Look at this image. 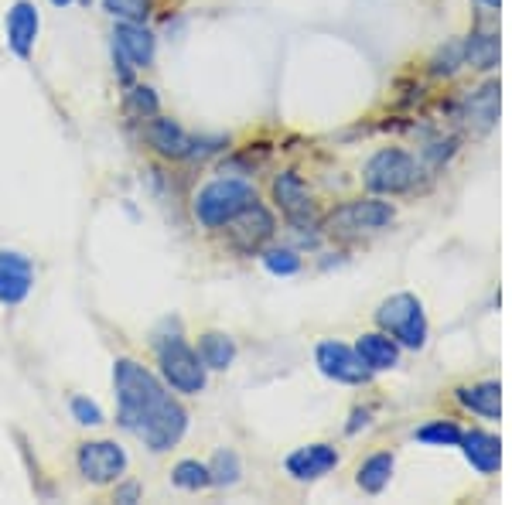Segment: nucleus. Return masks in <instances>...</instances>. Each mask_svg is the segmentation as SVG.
Listing matches in <instances>:
<instances>
[{
    "label": "nucleus",
    "mask_w": 512,
    "mask_h": 505,
    "mask_svg": "<svg viewBox=\"0 0 512 505\" xmlns=\"http://www.w3.org/2000/svg\"><path fill=\"white\" fill-rule=\"evenodd\" d=\"M158 366L171 389L185 396H195L205 389V362L181 335L158 338Z\"/></svg>",
    "instance_id": "nucleus-4"
},
{
    "label": "nucleus",
    "mask_w": 512,
    "mask_h": 505,
    "mask_svg": "<svg viewBox=\"0 0 512 505\" xmlns=\"http://www.w3.org/2000/svg\"><path fill=\"white\" fill-rule=\"evenodd\" d=\"M117 386V420L123 430L144 441L154 454L171 451L188 430V410L168 393L151 369L134 359H117L113 366Z\"/></svg>",
    "instance_id": "nucleus-1"
},
{
    "label": "nucleus",
    "mask_w": 512,
    "mask_h": 505,
    "mask_svg": "<svg viewBox=\"0 0 512 505\" xmlns=\"http://www.w3.org/2000/svg\"><path fill=\"white\" fill-rule=\"evenodd\" d=\"M123 110H127V117H134V120H151V117H158L161 103H158V96H154V89L130 86L127 99H123Z\"/></svg>",
    "instance_id": "nucleus-24"
},
{
    "label": "nucleus",
    "mask_w": 512,
    "mask_h": 505,
    "mask_svg": "<svg viewBox=\"0 0 512 505\" xmlns=\"http://www.w3.org/2000/svg\"><path fill=\"white\" fill-rule=\"evenodd\" d=\"M38 28H41V18L31 0H18V4L7 11V45H11V52L18 55V59H31L35 41H38Z\"/></svg>",
    "instance_id": "nucleus-13"
},
{
    "label": "nucleus",
    "mask_w": 512,
    "mask_h": 505,
    "mask_svg": "<svg viewBox=\"0 0 512 505\" xmlns=\"http://www.w3.org/2000/svg\"><path fill=\"white\" fill-rule=\"evenodd\" d=\"M256 202L253 185L239 178H219L212 185H205L195 198V219L205 229H226L243 209H250Z\"/></svg>",
    "instance_id": "nucleus-2"
},
{
    "label": "nucleus",
    "mask_w": 512,
    "mask_h": 505,
    "mask_svg": "<svg viewBox=\"0 0 512 505\" xmlns=\"http://www.w3.org/2000/svg\"><path fill=\"white\" fill-rule=\"evenodd\" d=\"M274 202L280 205L284 219L291 222L297 233H308V229H315L318 212H315V202H311V192H308V185L301 181V175L284 171V175L274 181Z\"/></svg>",
    "instance_id": "nucleus-8"
},
{
    "label": "nucleus",
    "mask_w": 512,
    "mask_h": 505,
    "mask_svg": "<svg viewBox=\"0 0 512 505\" xmlns=\"http://www.w3.org/2000/svg\"><path fill=\"white\" fill-rule=\"evenodd\" d=\"M376 325L393 338L403 349H424L427 345V314L420 297L414 294H393L379 304L376 311Z\"/></svg>",
    "instance_id": "nucleus-3"
},
{
    "label": "nucleus",
    "mask_w": 512,
    "mask_h": 505,
    "mask_svg": "<svg viewBox=\"0 0 512 505\" xmlns=\"http://www.w3.org/2000/svg\"><path fill=\"white\" fill-rule=\"evenodd\" d=\"M147 144L161 157H168V161H188V157H195L202 151L198 140L188 134L181 123L164 120V117H151V123H147Z\"/></svg>",
    "instance_id": "nucleus-10"
},
{
    "label": "nucleus",
    "mask_w": 512,
    "mask_h": 505,
    "mask_svg": "<svg viewBox=\"0 0 512 505\" xmlns=\"http://www.w3.org/2000/svg\"><path fill=\"white\" fill-rule=\"evenodd\" d=\"M369 417H373V410H355V413H352V424H349V434H355L359 427H366V424H369Z\"/></svg>",
    "instance_id": "nucleus-32"
},
{
    "label": "nucleus",
    "mask_w": 512,
    "mask_h": 505,
    "mask_svg": "<svg viewBox=\"0 0 512 505\" xmlns=\"http://www.w3.org/2000/svg\"><path fill=\"white\" fill-rule=\"evenodd\" d=\"M263 267L277 273V277H291V273L301 270V256L294 250H267L263 253Z\"/></svg>",
    "instance_id": "nucleus-27"
},
{
    "label": "nucleus",
    "mask_w": 512,
    "mask_h": 505,
    "mask_svg": "<svg viewBox=\"0 0 512 505\" xmlns=\"http://www.w3.org/2000/svg\"><path fill=\"white\" fill-rule=\"evenodd\" d=\"M458 65H465V59H461V41H454V45H448L434 59V72H437V76H451Z\"/></svg>",
    "instance_id": "nucleus-30"
},
{
    "label": "nucleus",
    "mask_w": 512,
    "mask_h": 505,
    "mask_svg": "<svg viewBox=\"0 0 512 505\" xmlns=\"http://www.w3.org/2000/svg\"><path fill=\"white\" fill-rule=\"evenodd\" d=\"M465 120L478 134L495 127V120H499V82H485L478 93L465 99Z\"/></svg>",
    "instance_id": "nucleus-18"
},
{
    "label": "nucleus",
    "mask_w": 512,
    "mask_h": 505,
    "mask_svg": "<svg viewBox=\"0 0 512 505\" xmlns=\"http://www.w3.org/2000/svg\"><path fill=\"white\" fill-rule=\"evenodd\" d=\"M140 499V485H120L117 488V502H137Z\"/></svg>",
    "instance_id": "nucleus-31"
},
{
    "label": "nucleus",
    "mask_w": 512,
    "mask_h": 505,
    "mask_svg": "<svg viewBox=\"0 0 512 505\" xmlns=\"http://www.w3.org/2000/svg\"><path fill=\"white\" fill-rule=\"evenodd\" d=\"M461 59L472 69H492L499 62V38L495 35H472L461 41Z\"/></svg>",
    "instance_id": "nucleus-22"
},
{
    "label": "nucleus",
    "mask_w": 512,
    "mask_h": 505,
    "mask_svg": "<svg viewBox=\"0 0 512 505\" xmlns=\"http://www.w3.org/2000/svg\"><path fill=\"white\" fill-rule=\"evenodd\" d=\"M35 287V270L24 253L0 250V304H21Z\"/></svg>",
    "instance_id": "nucleus-12"
},
{
    "label": "nucleus",
    "mask_w": 512,
    "mask_h": 505,
    "mask_svg": "<svg viewBox=\"0 0 512 505\" xmlns=\"http://www.w3.org/2000/svg\"><path fill=\"white\" fill-rule=\"evenodd\" d=\"M277 229L274 215L263 209L260 202H253L250 209H243L236 215L233 222H229V233H233V243L239 250H253V246H260L263 239H270Z\"/></svg>",
    "instance_id": "nucleus-14"
},
{
    "label": "nucleus",
    "mask_w": 512,
    "mask_h": 505,
    "mask_svg": "<svg viewBox=\"0 0 512 505\" xmlns=\"http://www.w3.org/2000/svg\"><path fill=\"white\" fill-rule=\"evenodd\" d=\"M458 403L465 410L478 413L485 420H499L502 413V386L495 379H485V383H472L458 389Z\"/></svg>",
    "instance_id": "nucleus-19"
},
{
    "label": "nucleus",
    "mask_w": 512,
    "mask_h": 505,
    "mask_svg": "<svg viewBox=\"0 0 512 505\" xmlns=\"http://www.w3.org/2000/svg\"><path fill=\"white\" fill-rule=\"evenodd\" d=\"M396 219V209L390 202H379V198H355V202H345L325 219L328 236L335 239H359L369 233H379Z\"/></svg>",
    "instance_id": "nucleus-5"
},
{
    "label": "nucleus",
    "mask_w": 512,
    "mask_h": 505,
    "mask_svg": "<svg viewBox=\"0 0 512 505\" xmlns=\"http://www.w3.org/2000/svg\"><path fill=\"white\" fill-rule=\"evenodd\" d=\"M113 48H117V59L127 62L130 69H147L154 62L158 41H154V35L140 21H120L113 28Z\"/></svg>",
    "instance_id": "nucleus-11"
},
{
    "label": "nucleus",
    "mask_w": 512,
    "mask_h": 505,
    "mask_svg": "<svg viewBox=\"0 0 512 505\" xmlns=\"http://www.w3.org/2000/svg\"><path fill=\"white\" fill-rule=\"evenodd\" d=\"M482 4H485V7H499L502 0H482Z\"/></svg>",
    "instance_id": "nucleus-33"
},
{
    "label": "nucleus",
    "mask_w": 512,
    "mask_h": 505,
    "mask_svg": "<svg viewBox=\"0 0 512 505\" xmlns=\"http://www.w3.org/2000/svg\"><path fill=\"white\" fill-rule=\"evenodd\" d=\"M393 454H386V451H379L373 454V458H366L359 465V475H355V482H359L362 492H369V495H379L386 485H390V478H393Z\"/></svg>",
    "instance_id": "nucleus-21"
},
{
    "label": "nucleus",
    "mask_w": 512,
    "mask_h": 505,
    "mask_svg": "<svg viewBox=\"0 0 512 505\" xmlns=\"http://www.w3.org/2000/svg\"><path fill=\"white\" fill-rule=\"evenodd\" d=\"M461 454H465V461L472 465L478 475H495L502 465V444L495 434H485V430H468V434H461Z\"/></svg>",
    "instance_id": "nucleus-16"
},
{
    "label": "nucleus",
    "mask_w": 512,
    "mask_h": 505,
    "mask_svg": "<svg viewBox=\"0 0 512 505\" xmlns=\"http://www.w3.org/2000/svg\"><path fill=\"white\" fill-rule=\"evenodd\" d=\"M198 359L205 362V369H229L236 362V342L222 331H205L198 338Z\"/></svg>",
    "instance_id": "nucleus-20"
},
{
    "label": "nucleus",
    "mask_w": 512,
    "mask_h": 505,
    "mask_svg": "<svg viewBox=\"0 0 512 505\" xmlns=\"http://www.w3.org/2000/svg\"><path fill=\"white\" fill-rule=\"evenodd\" d=\"M239 475H243V468H239L236 451H219L216 458H212V465H209V482L212 485L229 488V485L239 482Z\"/></svg>",
    "instance_id": "nucleus-26"
},
{
    "label": "nucleus",
    "mask_w": 512,
    "mask_h": 505,
    "mask_svg": "<svg viewBox=\"0 0 512 505\" xmlns=\"http://www.w3.org/2000/svg\"><path fill=\"white\" fill-rule=\"evenodd\" d=\"M103 7L120 21H144L151 11V0H103Z\"/></svg>",
    "instance_id": "nucleus-28"
},
{
    "label": "nucleus",
    "mask_w": 512,
    "mask_h": 505,
    "mask_svg": "<svg viewBox=\"0 0 512 505\" xmlns=\"http://www.w3.org/2000/svg\"><path fill=\"white\" fill-rule=\"evenodd\" d=\"M332 468H338V451L332 444H308L297 447L294 454H287V471L297 482H315V478L328 475Z\"/></svg>",
    "instance_id": "nucleus-15"
},
{
    "label": "nucleus",
    "mask_w": 512,
    "mask_h": 505,
    "mask_svg": "<svg viewBox=\"0 0 512 505\" xmlns=\"http://www.w3.org/2000/svg\"><path fill=\"white\" fill-rule=\"evenodd\" d=\"M355 352H359V359L373 372H386V369L400 366V345H396L386 331H369V335H362L359 342H355Z\"/></svg>",
    "instance_id": "nucleus-17"
},
{
    "label": "nucleus",
    "mask_w": 512,
    "mask_h": 505,
    "mask_svg": "<svg viewBox=\"0 0 512 505\" xmlns=\"http://www.w3.org/2000/svg\"><path fill=\"white\" fill-rule=\"evenodd\" d=\"M461 430L454 420H431V424H424L417 430V441L420 444H431V447H458V441H461Z\"/></svg>",
    "instance_id": "nucleus-23"
},
{
    "label": "nucleus",
    "mask_w": 512,
    "mask_h": 505,
    "mask_svg": "<svg viewBox=\"0 0 512 505\" xmlns=\"http://www.w3.org/2000/svg\"><path fill=\"white\" fill-rule=\"evenodd\" d=\"M315 362L328 379L345 383V386H362L373 376V369H369L366 362L359 359V352L349 349L345 342H321L315 349Z\"/></svg>",
    "instance_id": "nucleus-9"
},
{
    "label": "nucleus",
    "mask_w": 512,
    "mask_h": 505,
    "mask_svg": "<svg viewBox=\"0 0 512 505\" xmlns=\"http://www.w3.org/2000/svg\"><path fill=\"white\" fill-rule=\"evenodd\" d=\"M72 417H76L82 427L103 424V410H99L93 400H86V396H76V400H72Z\"/></svg>",
    "instance_id": "nucleus-29"
},
{
    "label": "nucleus",
    "mask_w": 512,
    "mask_h": 505,
    "mask_svg": "<svg viewBox=\"0 0 512 505\" xmlns=\"http://www.w3.org/2000/svg\"><path fill=\"white\" fill-rule=\"evenodd\" d=\"M417 161L400 147H386L366 164V188L376 195H403L417 185Z\"/></svg>",
    "instance_id": "nucleus-6"
},
{
    "label": "nucleus",
    "mask_w": 512,
    "mask_h": 505,
    "mask_svg": "<svg viewBox=\"0 0 512 505\" xmlns=\"http://www.w3.org/2000/svg\"><path fill=\"white\" fill-rule=\"evenodd\" d=\"M79 475L89 485H113L127 471V451L117 441H86L79 444Z\"/></svg>",
    "instance_id": "nucleus-7"
},
{
    "label": "nucleus",
    "mask_w": 512,
    "mask_h": 505,
    "mask_svg": "<svg viewBox=\"0 0 512 505\" xmlns=\"http://www.w3.org/2000/svg\"><path fill=\"white\" fill-rule=\"evenodd\" d=\"M171 482L178 488H185V492H198V488H209V465H202V461H178L175 471H171Z\"/></svg>",
    "instance_id": "nucleus-25"
},
{
    "label": "nucleus",
    "mask_w": 512,
    "mask_h": 505,
    "mask_svg": "<svg viewBox=\"0 0 512 505\" xmlns=\"http://www.w3.org/2000/svg\"><path fill=\"white\" fill-rule=\"evenodd\" d=\"M79 4H86V7H89V4H93V0H79Z\"/></svg>",
    "instance_id": "nucleus-35"
},
{
    "label": "nucleus",
    "mask_w": 512,
    "mask_h": 505,
    "mask_svg": "<svg viewBox=\"0 0 512 505\" xmlns=\"http://www.w3.org/2000/svg\"><path fill=\"white\" fill-rule=\"evenodd\" d=\"M55 7H65V4H72V0H52Z\"/></svg>",
    "instance_id": "nucleus-34"
}]
</instances>
